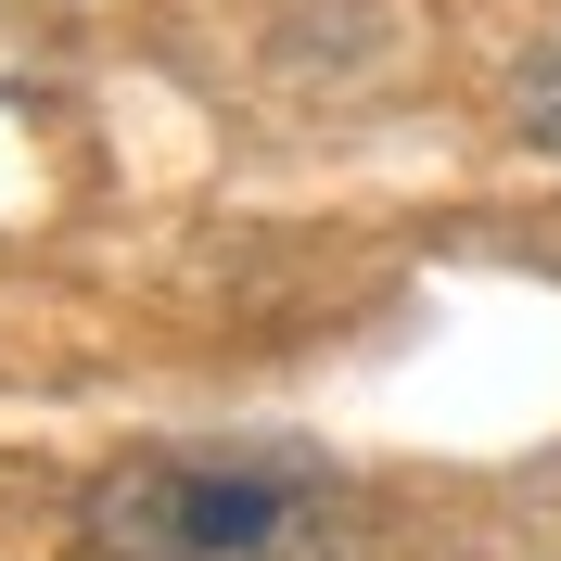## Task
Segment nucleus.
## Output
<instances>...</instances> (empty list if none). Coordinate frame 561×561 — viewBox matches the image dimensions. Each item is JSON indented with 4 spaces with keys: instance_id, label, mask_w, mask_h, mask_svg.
I'll return each instance as SVG.
<instances>
[{
    "instance_id": "1",
    "label": "nucleus",
    "mask_w": 561,
    "mask_h": 561,
    "mask_svg": "<svg viewBox=\"0 0 561 561\" xmlns=\"http://www.w3.org/2000/svg\"><path fill=\"white\" fill-rule=\"evenodd\" d=\"M90 561H332L345 485L294 447H153L77 497Z\"/></svg>"
}]
</instances>
